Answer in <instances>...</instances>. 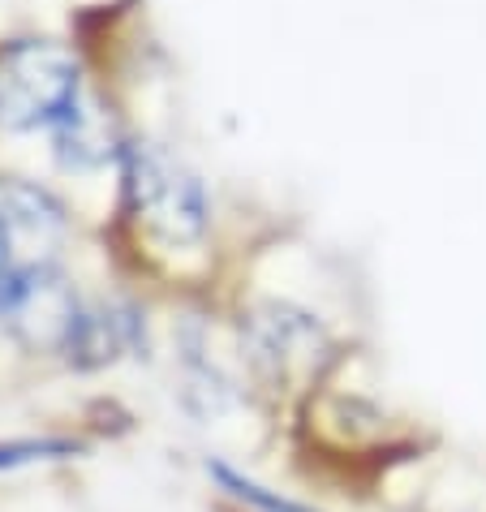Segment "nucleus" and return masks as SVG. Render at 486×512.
<instances>
[{"label":"nucleus","instance_id":"1","mask_svg":"<svg viewBox=\"0 0 486 512\" xmlns=\"http://www.w3.org/2000/svg\"><path fill=\"white\" fill-rule=\"evenodd\" d=\"M82 99L78 61L61 44H13L0 52V130H39L61 125V117Z\"/></svg>","mask_w":486,"mask_h":512},{"label":"nucleus","instance_id":"2","mask_svg":"<svg viewBox=\"0 0 486 512\" xmlns=\"http://www.w3.org/2000/svg\"><path fill=\"white\" fill-rule=\"evenodd\" d=\"M65 233V211L52 194L26 181H0V310L35 276L56 272Z\"/></svg>","mask_w":486,"mask_h":512},{"label":"nucleus","instance_id":"3","mask_svg":"<svg viewBox=\"0 0 486 512\" xmlns=\"http://www.w3.org/2000/svg\"><path fill=\"white\" fill-rule=\"evenodd\" d=\"M125 190L134 216L164 241H198L207 229L203 186L185 164L155 142H134L125 151Z\"/></svg>","mask_w":486,"mask_h":512},{"label":"nucleus","instance_id":"4","mask_svg":"<svg viewBox=\"0 0 486 512\" xmlns=\"http://www.w3.org/2000/svg\"><path fill=\"white\" fill-rule=\"evenodd\" d=\"M327 353L323 327L289 306H267L250 319V358L271 379H293L319 366Z\"/></svg>","mask_w":486,"mask_h":512},{"label":"nucleus","instance_id":"5","mask_svg":"<svg viewBox=\"0 0 486 512\" xmlns=\"http://www.w3.org/2000/svg\"><path fill=\"white\" fill-rule=\"evenodd\" d=\"M138 332H142V323L134 310H125V306H91L87 310L82 306L65 353L74 366H104V362H117L125 349H134Z\"/></svg>","mask_w":486,"mask_h":512},{"label":"nucleus","instance_id":"6","mask_svg":"<svg viewBox=\"0 0 486 512\" xmlns=\"http://www.w3.org/2000/svg\"><path fill=\"white\" fill-rule=\"evenodd\" d=\"M56 151L65 164L74 168H95L112 155V121L108 112H99L91 99H78L74 108L56 125Z\"/></svg>","mask_w":486,"mask_h":512},{"label":"nucleus","instance_id":"7","mask_svg":"<svg viewBox=\"0 0 486 512\" xmlns=\"http://www.w3.org/2000/svg\"><path fill=\"white\" fill-rule=\"evenodd\" d=\"M216 478L228 487V495H237L241 504H254L259 512H310V508H302V504H289V500H280V495L263 491L259 482L241 478V474H233V469H224V465H216Z\"/></svg>","mask_w":486,"mask_h":512},{"label":"nucleus","instance_id":"8","mask_svg":"<svg viewBox=\"0 0 486 512\" xmlns=\"http://www.w3.org/2000/svg\"><path fill=\"white\" fill-rule=\"evenodd\" d=\"M78 452L69 439H13V444H0V469H18L31 461H48V457H69Z\"/></svg>","mask_w":486,"mask_h":512}]
</instances>
